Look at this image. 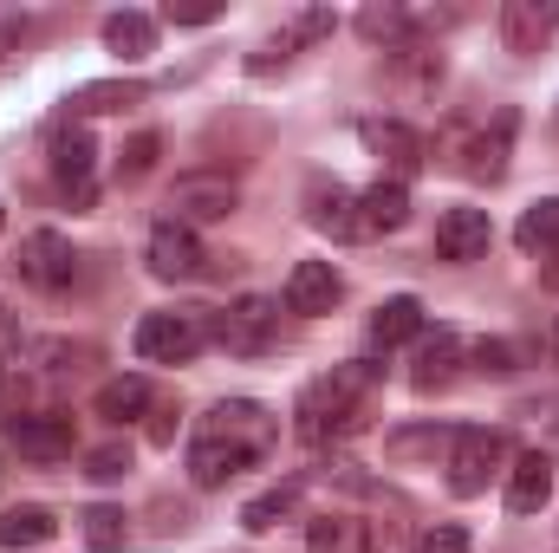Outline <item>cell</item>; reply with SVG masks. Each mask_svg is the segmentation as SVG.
<instances>
[{
	"label": "cell",
	"instance_id": "836d02e7",
	"mask_svg": "<svg viewBox=\"0 0 559 553\" xmlns=\"http://www.w3.org/2000/svg\"><path fill=\"white\" fill-rule=\"evenodd\" d=\"M325 33H332V13H325V7H306V13L286 26V39H293V46H312V39H325Z\"/></svg>",
	"mask_w": 559,
	"mask_h": 553
},
{
	"label": "cell",
	"instance_id": "f546056e",
	"mask_svg": "<svg viewBox=\"0 0 559 553\" xmlns=\"http://www.w3.org/2000/svg\"><path fill=\"white\" fill-rule=\"evenodd\" d=\"M156 150H163V138H156V131H138V138L118 150V176H124V183H143V176L156 169Z\"/></svg>",
	"mask_w": 559,
	"mask_h": 553
},
{
	"label": "cell",
	"instance_id": "ac0fdd59",
	"mask_svg": "<svg viewBox=\"0 0 559 553\" xmlns=\"http://www.w3.org/2000/svg\"><path fill=\"white\" fill-rule=\"evenodd\" d=\"M554 502V456L547 449H527L508 462V515H540Z\"/></svg>",
	"mask_w": 559,
	"mask_h": 553
},
{
	"label": "cell",
	"instance_id": "7402d4cb",
	"mask_svg": "<svg viewBox=\"0 0 559 553\" xmlns=\"http://www.w3.org/2000/svg\"><path fill=\"white\" fill-rule=\"evenodd\" d=\"M105 52H111V59H124V66L150 59V52H156V20L138 13V7L111 13V20H105Z\"/></svg>",
	"mask_w": 559,
	"mask_h": 553
},
{
	"label": "cell",
	"instance_id": "277c9868",
	"mask_svg": "<svg viewBox=\"0 0 559 553\" xmlns=\"http://www.w3.org/2000/svg\"><path fill=\"white\" fill-rule=\"evenodd\" d=\"M209 339H215L222 352H235V358L274 352L280 345V299H267V293H241L235 306L209 313Z\"/></svg>",
	"mask_w": 559,
	"mask_h": 553
},
{
	"label": "cell",
	"instance_id": "2e32d148",
	"mask_svg": "<svg viewBox=\"0 0 559 553\" xmlns=\"http://www.w3.org/2000/svg\"><path fill=\"white\" fill-rule=\"evenodd\" d=\"M7 443L20 456H33V462H66L79 436H72V416L66 411H33V416H20V423H7Z\"/></svg>",
	"mask_w": 559,
	"mask_h": 553
},
{
	"label": "cell",
	"instance_id": "f35d334b",
	"mask_svg": "<svg viewBox=\"0 0 559 553\" xmlns=\"http://www.w3.org/2000/svg\"><path fill=\"white\" fill-rule=\"evenodd\" d=\"M547 280H554V286H559V248H554V255H547Z\"/></svg>",
	"mask_w": 559,
	"mask_h": 553
},
{
	"label": "cell",
	"instance_id": "ba28073f",
	"mask_svg": "<svg viewBox=\"0 0 559 553\" xmlns=\"http://www.w3.org/2000/svg\"><path fill=\"white\" fill-rule=\"evenodd\" d=\"M20 280H26L33 293H66V286L79 280L72 242H66L59 228H33V235L20 242Z\"/></svg>",
	"mask_w": 559,
	"mask_h": 553
},
{
	"label": "cell",
	"instance_id": "1f68e13d",
	"mask_svg": "<svg viewBox=\"0 0 559 553\" xmlns=\"http://www.w3.org/2000/svg\"><path fill=\"white\" fill-rule=\"evenodd\" d=\"M468 365L488 372V378H508V372H514V345H508V339H475V345H468Z\"/></svg>",
	"mask_w": 559,
	"mask_h": 553
},
{
	"label": "cell",
	"instance_id": "44dd1931",
	"mask_svg": "<svg viewBox=\"0 0 559 553\" xmlns=\"http://www.w3.org/2000/svg\"><path fill=\"white\" fill-rule=\"evenodd\" d=\"M378 541H391V534L365 528L358 515H312L306 521V548L312 553H352V548H378Z\"/></svg>",
	"mask_w": 559,
	"mask_h": 553
},
{
	"label": "cell",
	"instance_id": "d6a6232c",
	"mask_svg": "<svg viewBox=\"0 0 559 553\" xmlns=\"http://www.w3.org/2000/svg\"><path fill=\"white\" fill-rule=\"evenodd\" d=\"M20 416H33V385H26L20 372H7V378H0V430L20 423Z\"/></svg>",
	"mask_w": 559,
	"mask_h": 553
},
{
	"label": "cell",
	"instance_id": "f1b7e54d",
	"mask_svg": "<svg viewBox=\"0 0 559 553\" xmlns=\"http://www.w3.org/2000/svg\"><path fill=\"white\" fill-rule=\"evenodd\" d=\"M79 521H85V541H92V548H124V541H131V528H124V508H111V502L85 508Z\"/></svg>",
	"mask_w": 559,
	"mask_h": 553
},
{
	"label": "cell",
	"instance_id": "cb8c5ba5",
	"mask_svg": "<svg viewBox=\"0 0 559 553\" xmlns=\"http://www.w3.org/2000/svg\"><path fill=\"white\" fill-rule=\"evenodd\" d=\"M92 404H98V416H111V423H138V416L150 411L156 398H150V378H138V372H124V378H105Z\"/></svg>",
	"mask_w": 559,
	"mask_h": 553
},
{
	"label": "cell",
	"instance_id": "d4e9b609",
	"mask_svg": "<svg viewBox=\"0 0 559 553\" xmlns=\"http://www.w3.org/2000/svg\"><path fill=\"white\" fill-rule=\"evenodd\" d=\"M52 508H39V502H20V508H7L0 515V548L7 553H20V548H46L52 541Z\"/></svg>",
	"mask_w": 559,
	"mask_h": 553
},
{
	"label": "cell",
	"instance_id": "7a4b0ae2",
	"mask_svg": "<svg viewBox=\"0 0 559 553\" xmlns=\"http://www.w3.org/2000/svg\"><path fill=\"white\" fill-rule=\"evenodd\" d=\"M378 378H384V372H378L371 358L332 365L325 378H312V385L299 391V404H293V430H299L306 443H338V436H352V430L365 423V404H371Z\"/></svg>",
	"mask_w": 559,
	"mask_h": 553
},
{
	"label": "cell",
	"instance_id": "d590c367",
	"mask_svg": "<svg viewBox=\"0 0 559 553\" xmlns=\"http://www.w3.org/2000/svg\"><path fill=\"white\" fill-rule=\"evenodd\" d=\"M169 20L176 26H209V20H222V7H169Z\"/></svg>",
	"mask_w": 559,
	"mask_h": 553
},
{
	"label": "cell",
	"instance_id": "ab89813d",
	"mask_svg": "<svg viewBox=\"0 0 559 553\" xmlns=\"http://www.w3.org/2000/svg\"><path fill=\"white\" fill-rule=\"evenodd\" d=\"M554 365H559V319H554Z\"/></svg>",
	"mask_w": 559,
	"mask_h": 553
},
{
	"label": "cell",
	"instance_id": "8d00e7d4",
	"mask_svg": "<svg viewBox=\"0 0 559 553\" xmlns=\"http://www.w3.org/2000/svg\"><path fill=\"white\" fill-rule=\"evenodd\" d=\"M462 548H468V534H462V528H436L423 553H462Z\"/></svg>",
	"mask_w": 559,
	"mask_h": 553
},
{
	"label": "cell",
	"instance_id": "74e56055",
	"mask_svg": "<svg viewBox=\"0 0 559 553\" xmlns=\"http://www.w3.org/2000/svg\"><path fill=\"white\" fill-rule=\"evenodd\" d=\"M7 352H13V332H7V319H0V358H7Z\"/></svg>",
	"mask_w": 559,
	"mask_h": 553
},
{
	"label": "cell",
	"instance_id": "e0dca14e",
	"mask_svg": "<svg viewBox=\"0 0 559 553\" xmlns=\"http://www.w3.org/2000/svg\"><path fill=\"white\" fill-rule=\"evenodd\" d=\"M286 313H306V319H319V313H332L338 299H345V274L332 268V261H299L293 274H286Z\"/></svg>",
	"mask_w": 559,
	"mask_h": 553
},
{
	"label": "cell",
	"instance_id": "4316f807",
	"mask_svg": "<svg viewBox=\"0 0 559 553\" xmlns=\"http://www.w3.org/2000/svg\"><path fill=\"white\" fill-rule=\"evenodd\" d=\"M449 443H455L449 423H417V430H397L384 449H391V462H423V456H442Z\"/></svg>",
	"mask_w": 559,
	"mask_h": 553
},
{
	"label": "cell",
	"instance_id": "4dcf8cb0",
	"mask_svg": "<svg viewBox=\"0 0 559 553\" xmlns=\"http://www.w3.org/2000/svg\"><path fill=\"white\" fill-rule=\"evenodd\" d=\"M85 475H92V482H124V475H131V443L92 449V456H85Z\"/></svg>",
	"mask_w": 559,
	"mask_h": 553
},
{
	"label": "cell",
	"instance_id": "52a82bcc",
	"mask_svg": "<svg viewBox=\"0 0 559 553\" xmlns=\"http://www.w3.org/2000/svg\"><path fill=\"white\" fill-rule=\"evenodd\" d=\"M241 209V189L235 176H215V169H189L169 183V222L182 228H202V222H228Z\"/></svg>",
	"mask_w": 559,
	"mask_h": 553
},
{
	"label": "cell",
	"instance_id": "484cf974",
	"mask_svg": "<svg viewBox=\"0 0 559 553\" xmlns=\"http://www.w3.org/2000/svg\"><path fill=\"white\" fill-rule=\"evenodd\" d=\"M514 242H521L527 255H554V248H559V196L534 202V209L514 222Z\"/></svg>",
	"mask_w": 559,
	"mask_h": 553
},
{
	"label": "cell",
	"instance_id": "ffe728a7",
	"mask_svg": "<svg viewBox=\"0 0 559 553\" xmlns=\"http://www.w3.org/2000/svg\"><path fill=\"white\" fill-rule=\"evenodd\" d=\"M131 105H143L138 79H92V85H72V98H66L72 118H111V111H131Z\"/></svg>",
	"mask_w": 559,
	"mask_h": 553
},
{
	"label": "cell",
	"instance_id": "83f0119b",
	"mask_svg": "<svg viewBox=\"0 0 559 553\" xmlns=\"http://www.w3.org/2000/svg\"><path fill=\"white\" fill-rule=\"evenodd\" d=\"M293 508H299V482H280V489L254 495V502L241 508V528H248V534H267V528H280Z\"/></svg>",
	"mask_w": 559,
	"mask_h": 553
},
{
	"label": "cell",
	"instance_id": "8992f818",
	"mask_svg": "<svg viewBox=\"0 0 559 553\" xmlns=\"http://www.w3.org/2000/svg\"><path fill=\"white\" fill-rule=\"evenodd\" d=\"M138 358L143 365H189L202 345H209V313H189V306H169V313H143L138 319Z\"/></svg>",
	"mask_w": 559,
	"mask_h": 553
},
{
	"label": "cell",
	"instance_id": "6da1fadb",
	"mask_svg": "<svg viewBox=\"0 0 559 553\" xmlns=\"http://www.w3.org/2000/svg\"><path fill=\"white\" fill-rule=\"evenodd\" d=\"M280 443V416L254 398H222L215 411L195 423L189 436V482L195 489H228L241 469L267 462V449Z\"/></svg>",
	"mask_w": 559,
	"mask_h": 553
},
{
	"label": "cell",
	"instance_id": "e575fe53",
	"mask_svg": "<svg viewBox=\"0 0 559 553\" xmlns=\"http://www.w3.org/2000/svg\"><path fill=\"white\" fill-rule=\"evenodd\" d=\"M26 33H33V20H26L20 7H0V59H13V52L26 46Z\"/></svg>",
	"mask_w": 559,
	"mask_h": 553
},
{
	"label": "cell",
	"instance_id": "9a60e30c",
	"mask_svg": "<svg viewBox=\"0 0 559 553\" xmlns=\"http://www.w3.org/2000/svg\"><path fill=\"white\" fill-rule=\"evenodd\" d=\"M306 222H312L319 235L365 242V235H358V196H352L338 176H312V183H306Z\"/></svg>",
	"mask_w": 559,
	"mask_h": 553
},
{
	"label": "cell",
	"instance_id": "4fadbf2b",
	"mask_svg": "<svg viewBox=\"0 0 559 553\" xmlns=\"http://www.w3.org/2000/svg\"><path fill=\"white\" fill-rule=\"evenodd\" d=\"M495 248V222L488 209H442L436 215V261H481Z\"/></svg>",
	"mask_w": 559,
	"mask_h": 553
},
{
	"label": "cell",
	"instance_id": "8fae6325",
	"mask_svg": "<svg viewBox=\"0 0 559 553\" xmlns=\"http://www.w3.org/2000/svg\"><path fill=\"white\" fill-rule=\"evenodd\" d=\"M143 261H150L156 280H195L209 255H202V235H195V228H182V222L163 215V222L150 228V242H143Z\"/></svg>",
	"mask_w": 559,
	"mask_h": 553
},
{
	"label": "cell",
	"instance_id": "5b68a950",
	"mask_svg": "<svg viewBox=\"0 0 559 553\" xmlns=\"http://www.w3.org/2000/svg\"><path fill=\"white\" fill-rule=\"evenodd\" d=\"M449 495H462V502H475V495H488V482L495 475H508V436L501 430H488V423H475V430H455V443H449Z\"/></svg>",
	"mask_w": 559,
	"mask_h": 553
},
{
	"label": "cell",
	"instance_id": "5bb4252c",
	"mask_svg": "<svg viewBox=\"0 0 559 553\" xmlns=\"http://www.w3.org/2000/svg\"><path fill=\"white\" fill-rule=\"evenodd\" d=\"M495 26H501V46L508 52H540L559 33V0H501Z\"/></svg>",
	"mask_w": 559,
	"mask_h": 553
},
{
	"label": "cell",
	"instance_id": "603a6c76",
	"mask_svg": "<svg viewBox=\"0 0 559 553\" xmlns=\"http://www.w3.org/2000/svg\"><path fill=\"white\" fill-rule=\"evenodd\" d=\"M371 339L391 352V345H411V339H423V299H411V293H397V299H384L378 313H371Z\"/></svg>",
	"mask_w": 559,
	"mask_h": 553
},
{
	"label": "cell",
	"instance_id": "30bf717a",
	"mask_svg": "<svg viewBox=\"0 0 559 553\" xmlns=\"http://www.w3.org/2000/svg\"><path fill=\"white\" fill-rule=\"evenodd\" d=\"M358 143L391 169V183H411L423 163H429V143H423V131H411L404 118H365L358 125Z\"/></svg>",
	"mask_w": 559,
	"mask_h": 553
},
{
	"label": "cell",
	"instance_id": "3957f363",
	"mask_svg": "<svg viewBox=\"0 0 559 553\" xmlns=\"http://www.w3.org/2000/svg\"><path fill=\"white\" fill-rule=\"evenodd\" d=\"M508 143H514V118H495V131L488 125H449L429 156L442 169L468 176V183H501L508 176Z\"/></svg>",
	"mask_w": 559,
	"mask_h": 553
},
{
	"label": "cell",
	"instance_id": "7c38bea8",
	"mask_svg": "<svg viewBox=\"0 0 559 553\" xmlns=\"http://www.w3.org/2000/svg\"><path fill=\"white\" fill-rule=\"evenodd\" d=\"M462 358H468V345H462V332H455V326L423 332L417 352H411V385H417L423 398H429V391H449V385H455V372H462Z\"/></svg>",
	"mask_w": 559,
	"mask_h": 553
},
{
	"label": "cell",
	"instance_id": "9c48e42d",
	"mask_svg": "<svg viewBox=\"0 0 559 553\" xmlns=\"http://www.w3.org/2000/svg\"><path fill=\"white\" fill-rule=\"evenodd\" d=\"M46 163H52V183L85 209L92 202V176H98V143H92V131L85 125H59L52 143H46Z\"/></svg>",
	"mask_w": 559,
	"mask_h": 553
},
{
	"label": "cell",
	"instance_id": "d6986e66",
	"mask_svg": "<svg viewBox=\"0 0 559 553\" xmlns=\"http://www.w3.org/2000/svg\"><path fill=\"white\" fill-rule=\"evenodd\" d=\"M404 222H411V183L378 176V183L358 196V235H397Z\"/></svg>",
	"mask_w": 559,
	"mask_h": 553
},
{
	"label": "cell",
	"instance_id": "60d3db41",
	"mask_svg": "<svg viewBox=\"0 0 559 553\" xmlns=\"http://www.w3.org/2000/svg\"><path fill=\"white\" fill-rule=\"evenodd\" d=\"M0 222H7V215H0Z\"/></svg>",
	"mask_w": 559,
	"mask_h": 553
}]
</instances>
